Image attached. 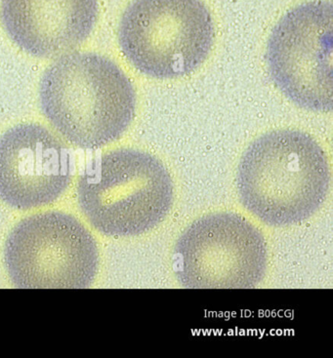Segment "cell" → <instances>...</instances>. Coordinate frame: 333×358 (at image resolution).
<instances>
[{"label":"cell","mask_w":333,"mask_h":358,"mask_svg":"<svg viewBox=\"0 0 333 358\" xmlns=\"http://www.w3.org/2000/svg\"><path fill=\"white\" fill-rule=\"evenodd\" d=\"M44 117L83 150L105 147L132 124L136 94L132 81L107 57L73 51L55 59L39 84Z\"/></svg>","instance_id":"1"},{"label":"cell","mask_w":333,"mask_h":358,"mask_svg":"<svg viewBox=\"0 0 333 358\" xmlns=\"http://www.w3.org/2000/svg\"><path fill=\"white\" fill-rule=\"evenodd\" d=\"M324 150L310 135L277 130L244 152L236 184L243 206L264 223L288 226L309 219L329 194Z\"/></svg>","instance_id":"2"},{"label":"cell","mask_w":333,"mask_h":358,"mask_svg":"<svg viewBox=\"0 0 333 358\" xmlns=\"http://www.w3.org/2000/svg\"><path fill=\"white\" fill-rule=\"evenodd\" d=\"M166 168L141 150H113L93 159L78 180L83 213L110 236H138L154 229L173 203Z\"/></svg>","instance_id":"3"},{"label":"cell","mask_w":333,"mask_h":358,"mask_svg":"<svg viewBox=\"0 0 333 358\" xmlns=\"http://www.w3.org/2000/svg\"><path fill=\"white\" fill-rule=\"evenodd\" d=\"M118 42L140 73L172 80L206 62L214 43L213 22L201 0H133L120 20Z\"/></svg>","instance_id":"4"},{"label":"cell","mask_w":333,"mask_h":358,"mask_svg":"<svg viewBox=\"0 0 333 358\" xmlns=\"http://www.w3.org/2000/svg\"><path fill=\"white\" fill-rule=\"evenodd\" d=\"M7 271L21 289H86L98 271L95 239L62 212L34 215L10 233L4 248Z\"/></svg>","instance_id":"5"},{"label":"cell","mask_w":333,"mask_h":358,"mask_svg":"<svg viewBox=\"0 0 333 358\" xmlns=\"http://www.w3.org/2000/svg\"><path fill=\"white\" fill-rule=\"evenodd\" d=\"M332 56L330 0H315L290 10L274 28L266 51L276 85L296 105L313 112H332Z\"/></svg>","instance_id":"6"},{"label":"cell","mask_w":333,"mask_h":358,"mask_svg":"<svg viewBox=\"0 0 333 358\" xmlns=\"http://www.w3.org/2000/svg\"><path fill=\"white\" fill-rule=\"evenodd\" d=\"M178 276L190 289H250L267 268L265 239L243 217L208 215L197 220L177 243Z\"/></svg>","instance_id":"7"},{"label":"cell","mask_w":333,"mask_h":358,"mask_svg":"<svg viewBox=\"0 0 333 358\" xmlns=\"http://www.w3.org/2000/svg\"><path fill=\"white\" fill-rule=\"evenodd\" d=\"M71 154L38 123H21L0 136V199L17 209L52 203L71 180Z\"/></svg>","instance_id":"8"},{"label":"cell","mask_w":333,"mask_h":358,"mask_svg":"<svg viewBox=\"0 0 333 358\" xmlns=\"http://www.w3.org/2000/svg\"><path fill=\"white\" fill-rule=\"evenodd\" d=\"M98 0H0V22L21 50L56 59L76 50L97 23Z\"/></svg>","instance_id":"9"}]
</instances>
